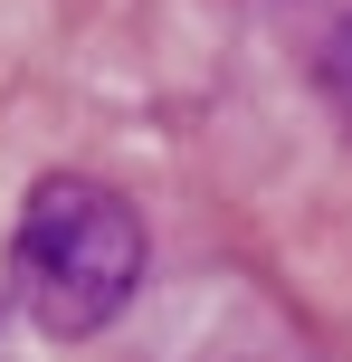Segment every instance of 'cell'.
<instances>
[{"label":"cell","instance_id":"1","mask_svg":"<svg viewBox=\"0 0 352 362\" xmlns=\"http://www.w3.org/2000/svg\"><path fill=\"white\" fill-rule=\"evenodd\" d=\"M10 296L67 344L105 334L143 296V210L86 172H48L10 238Z\"/></svg>","mask_w":352,"mask_h":362},{"label":"cell","instance_id":"2","mask_svg":"<svg viewBox=\"0 0 352 362\" xmlns=\"http://www.w3.org/2000/svg\"><path fill=\"white\" fill-rule=\"evenodd\" d=\"M324 95H334V105L352 115V19H343L334 38H324Z\"/></svg>","mask_w":352,"mask_h":362}]
</instances>
